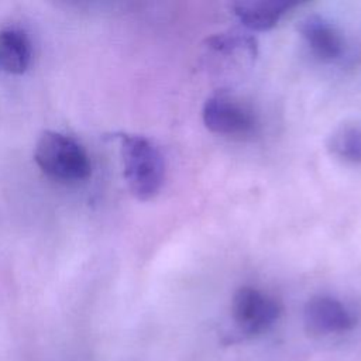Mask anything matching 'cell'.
Segmentation results:
<instances>
[{"label": "cell", "instance_id": "6da1fadb", "mask_svg": "<svg viewBox=\"0 0 361 361\" xmlns=\"http://www.w3.org/2000/svg\"><path fill=\"white\" fill-rule=\"evenodd\" d=\"M123 175L128 190L138 200L155 197L164 183L165 161L159 148L147 137L120 134Z\"/></svg>", "mask_w": 361, "mask_h": 361}, {"label": "cell", "instance_id": "7a4b0ae2", "mask_svg": "<svg viewBox=\"0 0 361 361\" xmlns=\"http://www.w3.org/2000/svg\"><path fill=\"white\" fill-rule=\"evenodd\" d=\"M34 161L44 175L62 183H78L89 178L92 165L79 141L59 131H44L34 147Z\"/></svg>", "mask_w": 361, "mask_h": 361}, {"label": "cell", "instance_id": "3957f363", "mask_svg": "<svg viewBox=\"0 0 361 361\" xmlns=\"http://www.w3.org/2000/svg\"><path fill=\"white\" fill-rule=\"evenodd\" d=\"M202 118L209 131L223 137L244 138L252 135L258 127L257 117L250 107L221 94L206 100Z\"/></svg>", "mask_w": 361, "mask_h": 361}, {"label": "cell", "instance_id": "277c9868", "mask_svg": "<svg viewBox=\"0 0 361 361\" xmlns=\"http://www.w3.org/2000/svg\"><path fill=\"white\" fill-rule=\"evenodd\" d=\"M231 310L240 329L247 333H261L276 322L281 306L265 292L252 286H241L234 293Z\"/></svg>", "mask_w": 361, "mask_h": 361}, {"label": "cell", "instance_id": "5b68a950", "mask_svg": "<svg viewBox=\"0 0 361 361\" xmlns=\"http://www.w3.org/2000/svg\"><path fill=\"white\" fill-rule=\"evenodd\" d=\"M305 324L314 334H336L355 324L354 313L338 299L327 295L313 296L305 306Z\"/></svg>", "mask_w": 361, "mask_h": 361}, {"label": "cell", "instance_id": "8992f818", "mask_svg": "<svg viewBox=\"0 0 361 361\" xmlns=\"http://www.w3.org/2000/svg\"><path fill=\"white\" fill-rule=\"evenodd\" d=\"M298 31L312 54L323 62L337 61L345 51V42L341 32L320 16L305 17L299 23Z\"/></svg>", "mask_w": 361, "mask_h": 361}, {"label": "cell", "instance_id": "52a82bcc", "mask_svg": "<svg viewBox=\"0 0 361 361\" xmlns=\"http://www.w3.org/2000/svg\"><path fill=\"white\" fill-rule=\"evenodd\" d=\"M32 59V45L24 30L6 27L0 30V71L23 75Z\"/></svg>", "mask_w": 361, "mask_h": 361}, {"label": "cell", "instance_id": "ba28073f", "mask_svg": "<svg viewBox=\"0 0 361 361\" xmlns=\"http://www.w3.org/2000/svg\"><path fill=\"white\" fill-rule=\"evenodd\" d=\"M298 1L286 0H261L245 1L233 6L234 14L250 30L267 31L278 24L285 13L293 8Z\"/></svg>", "mask_w": 361, "mask_h": 361}, {"label": "cell", "instance_id": "9c48e42d", "mask_svg": "<svg viewBox=\"0 0 361 361\" xmlns=\"http://www.w3.org/2000/svg\"><path fill=\"white\" fill-rule=\"evenodd\" d=\"M330 152L347 162H361V127L344 124L329 138Z\"/></svg>", "mask_w": 361, "mask_h": 361}]
</instances>
